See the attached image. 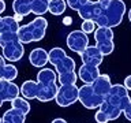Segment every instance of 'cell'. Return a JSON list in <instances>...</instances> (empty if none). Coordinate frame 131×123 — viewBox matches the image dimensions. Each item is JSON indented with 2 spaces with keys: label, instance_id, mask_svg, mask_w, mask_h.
<instances>
[{
  "label": "cell",
  "instance_id": "6da1fadb",
  "mask_svg": "<svg viewBox=\"0 0 131 123\" xmlns=\"http://www.w3.org/2000/svg\"><path fill=\"white\" fill-rule=\"evenodd\" d=\"M47 27H48V20L44 16H37L30 23L19 27L18 37L22 44H29L33 43V41L37 43V41H41L45 37Z\"/></svg>",
  "mask_w": 131,
  "mask_h": 123
},
{
  "label": "cell",
  "instance_id": "7a4b0ae2",
  "mask_svg": "<svg viewBox=\"0 0 131 123\" xmlns=\"http://www.w3.org/2000/svg\"><path fill=\"white\" fill-rule=\"evenodd\" d=\"M0 44L6 60L18 61L23 57L25 44L20 43L18 33H0Z\"/></svg>",
  "mask_w": 131,
  "mask_h": 123
},
{
  "label": "cell",
  "instance_id": "3957f363",
  "mask_svg": "<svg viewBox=\"0 0 131 123\" xmlns=\"http://www.w3.org/2000/svg\"><path fill=\"white\" fill-rule=\"evenodd\" d=\"M49 63L55 67L57 75L75 71V61L72 57H70L66 51L60 47H55L49 51Z\"/></svg>",
  "mask_w": 131,
  "mask_h": 123
},
{
  "label": "cell",
  "instance_id": "277c9868",
  "mask_svg": "<svg viewBox=\"0 0 131 123\" xmlns=\"http://www.w3.org/2000/svg\"><path fill=\"white\" fill-rule=\"evenodd\" d=\"M126 14V3L123 0H112L104 10V19L106 27H116L123 22Z\"/></svg>",
  "mask_w": 131,
  "mask_h": 123
},
{
  "label": "cell",
  "instance_id": "5b68a950",
  "mask_svg": "<svg viewBox=\"0 0 131 123\" xmlns=\"http://www.w3.org/2000/svg\"><path fill=\"white\" fill-rule=\"evenodd\" d=\"M94 40H96V47L100 49L104 56H108L113 52V30L111 27L98 26L94 32Z\"/></svg>",
  "mask_w": 131,
  "mask_h": 123
},
{
  "label": "cell",
  "instance_id": "8992f818",
  "mask_svg": "<svg viewBox=\"0 0 131 123\" xmlns=\"http://www.w3.org/2000/svg\"><path fill=\"white\" fill-rule=\"evenodd\" d=\"M105 101L109 102L112 107L120 109L123 112V111L126 109V107L128 105L130 101H131V97L128 94V89H127L124 85L115 84L112 88H111L108 96H106V98H105Z\"/></svg>",
  "mask_w": 131,
  "mask_h": 123
},
{
  "label": "cell",
  "instance_id": "52a82bcc",
  "mask_svg": "<svg viewBox=\"0 0 131 123\" xmlns=\"http://www.w3.org/2000/svg\"><path fill=\"white\" fill-rule=\"evenodd\" d=\"M104 10L105 8L98 2H92V0H89V2L78 11V15H79L83 20H94V22L97 23V26H105Z\"/></svg>",
  "mask_w": 131,
  "mask_h": 123
},
{
  "label": "cell",
  "instance_id": "ba28073f",
  "mask_svg": "<svg viewBox=\"0 0 131 123\" xmlns=\"http://www.w3.org/2000/svg\"><path fill=\"white\" fill-rule=\"evenodd\" d=\"M104 101H105V97L97 94L92 85L83 84V86L79 88V102L85 108H88V109L100 108Z\"/></svg>",
  "mask_w": 131,
  "mask_h": 123
},
{
  "label": "cell",
  "instance_id": "9c48e42d",
  "mask_svg": "<svg viewBox=\"0 0 131 123\" xmlns=\"http://www.w3.org/2000/svg\"><path fill=\"white\" fill-rule=\"evenodd\" d=\"M56 104L59 107H70L74 102L79 101V88L77 85H60L57 90Z\"/></svg>",
  "mask_w": 131,
  "mask_h": 123
},
{
  "label": "cell",
  "instance_id": "30bf717a",
  "mask_svg": "<svg viewBox=\"0 0 131 123\" xmlns=\"http://www.w3.org/2000/svg\"><path fill=\"white\" fill-rule=\"evenodd\" d=\"M66 43L72 52L82 53L89 47V36L82 30H72L71 33H68Z\"/></svg>",
  "mask_w": 131,
  "mask_h": 123
},
{
  "label": "cell",
  "instance_id": "8fae6325",
  "mask_svg": "<svg viewBox=\"0 0 131 123\" xmlns=\"http://www.w3.org/2000/svg\"><path fill=\"white\" fill-rule=\"evenodd\" d=\"M20 88L11 81L0 79V104H4L7 101H14L16 97H19Z\"/></svg>",
  "mask_w": 131,
  "mask_h": 123
},
{
  "label": "cell",
  "instance_id": "7c38bea8",
  "mask_svg": "<svg viewBox=\"0 0 131 123\" xmlns=\"http://www.w3.org/2000/svg\"><path fill=\"white\" fill-rule=\"evenodd\" d=\"M79 57L83 64H90V66H100L104 60V55L98 49L96 45H89L82 53H79Z\"/></svg>",
  "mask_w": 131,
  "mask_h": 123
},
{
  "label": "cell",
  "instance_id": "4fadbf2b",
  "mask_svg": "<svg viewBox=\"0 0 131 123\" xmlns=\"http://www.w3.org/2000/svg\"><path fill=\"white\" fill-rule=\"evenodd\" d=\"M100 68L97 66H90V64H82L78 70V77L79 79L86 85H92L94 81L100 77Z\"/></svg>",
  "mask_w": 131,
  "mask_h": 123
},
{
  "label": "cell",
  "instance_id": "5bb4252c",
  "mask_svg": "<svg viewBox=\"0 0 131 123\" xmlns=\"http://www.w3.org/2000/svg\"><path fill=\"white\" fill-rule=\"evenodd\" d=\"M29 61L31 66H34L37 68H44L45 64L49 61V52H47L44 48L33 49L29 55Z\"/></svg>",
  "mask_w": 131,
  "mask_h": 123
},
{
  "label": "cell",
  "instance_id": "9a60e30c",
  "mask_svg": "<svg viewBox=\"0 0 131 123\" xmlns=\"http://www.w3.org/2000/svg\"><path fill=\"white\" fill-rule=\"evenodd\" d=\"M92 86H93V89L96 90L97 94H100V96L106 98L111 88H112L113 85H112V82H111V78H109L108 74H101V75L92 84Z\"/></svg>",
  "mask_w": 131,
  "mask_h": 123
},
{
  "label": "cell",
  "instance_id": "2e32d148",
  "mask_svg": "<svg viewBox=\"0 0 131 123\" xmlns=\"http://www.w3.org/2000/svg\"><path fill=\"white\" fill-rule=\"evenodd\" d=\"M56 81H59V75H57L56 70L52 68H41L38 74H37V82L47 86H53L56 85Z\"/></svg>",
  "mask_w": 131,
  "mask_h": 123
},
{
  "label": "cell",
  "instance_id": "e0dca14e",
  "mask_svg": "<svg viewBox=\"0 0 131 123\" xmlns=\"http://www.w3.org/2000/svg\"><path fill=\"white\" fill-rule=\"evenodd\" d=\"M25 122H26V114L15 108H10L2 116V123H25Z\"/></svg>",
  "mask_w": 131,
  "mask_h": 123
},
{
  "label": "cell",
  "instance_id": "ac0fdd59",
  "mask_svg": "<svg viewBox=\"0 0 131 123\" xmlns=\"http://www.w3.org/2000/svg\"><path fill=\"white\" fill-rule=\"evenodd\" d=\"M37 90H38V84L37 81H25L22 86H20V93H22V97L27 98V100H34L37 98Z\"/></svg>",
  "mask_w": 131,
  "mask_h": 123
},
{
  "label": "cell",
  "instance_id": "d6986e66",
  "mask_svg": "<svg viewBox=\"0 0 131 123\" xmlns=\"http://www.w3.org/2000/svg\"><path fill=\"white\" fill-rule=\"evenodd\" d=\"M19 23L14 16H2L0 18V33H18Z\"/></svg>",
  "mask_w": 131,
  "mask_h": 123
},
{
  "label": "cell",
  "instance_id": "ffe728a7",
  "mask_svg": "<svg viewBox=\"0 0 131 123\" xmlns=\"http://www.w3.org/2000/svg\"><path fill=\"white\" fill-rule=\"evenodd\" d=\"M12 10L15 14L26 16L29 14H31V4L30 0H14L12 2Z\"/></svg>",
  "mask_w": 131,
  "mask_h": 123
},
{
  "label": "cell",
  "instance_id": "44dd1931",
  "mask_svg": "<svg viewBox=\"0 0 131 123\" xmlns=\"http://www.w3.org/2000/svg\"><path fill=\"white\" fill-rule=\"evenodd\" d=\"M31 4V14L37 16H42L49 11V0H30Z\"/></svg>",
  "mask_w": 131,
  "mask_h": 123
},
{
  "label": "cell",
  "instance_id": "7402d4cb",
  "mask_svg": "<svg viewBox=\"0 0 131 123\" xmlns=\"http://www.w3.org/2000/svg\"><path fill=\"white\" fill-rule=\"evenodd\" d=\"M0 77H2V79L12 82L16 77H18V68L11 63L10 64H4V66L0 67Z\"/></svg>",
  "mask_w": 131,
  "mask_h": 123
},
{
  "label": "cell",
  "instance_id": "603a6c76",
  "mask_svg": "<svg viewBox=\"0 0 131 123\" xmlns=\"http://www.w3.org/2000/svg\"><path fill=\"white\" fill-rule=\"evenodd\" d=\"M67 7V0H49V12L52 15H61L64 14Z\"/></svg>",
  "mask_w": 131,
  "mask_h": 123
},
{
  "label": "cell",
  "instance_id": "cb8c5ba5",
  "mask_svg": "<svg viewBox=\"0 0 131 123\" xmlns=\"http://www.w3.org/2000/svg\"><path fill=\"white\" fill-rule=\"evenodd\" d=\"M98 109H101L102 112H105L106 115H108V118H109V120H116V119L120 116V114H123L120 109H117V108H115V107H112L109 104V102H106L104 101L101 104V107Z\"/></svg>",
  "mask_w": 131,
  "mask_h": 123
},
{
  "label": "cell",
  "instance_id": "d4e9b609",
  "mask_svg": "<svg viewBox=\"0 0 131 123\" xmlns=\"http://www.w3.org/2000/svg\"><path fill=\"white\" fill-rule=\"evenodd\" d=\"M11 108H15V109H19V111H22L23 114H29L30 112V104H29V101H27V98H25V97H16L14 101H11Z\"/></svg>",
  "mask_w": 131,
  "mask_h": 123
},
{
  "label": "cell",
  "instance_id": "484cf974",
  "mask_svg": "<svg viewBox=\"0 0 131 123\" xmlns=\"http://www.w3.org/2000/svg\"><path fill=\"white\" fill-rule=\"evenodd\" d=\"M77 79H79L77 71L66 73V74H59V82L60 85H75Z\"/></svg>",
  "mask_w": 131,
  "mask_h": 123
},
{
  "label": "cell",
  "instance_id": "4316f807",
  "mask_svg": "<svg viewBox=\"0 0 131 123\" xmlns=\"http://www.w3.org/2000/svg\"><path fill=\"white\" fill-rule=\"evenodd\" d=\"M96 22L94 20H83L82 22V32H85L86 34H90V33H94L96 32Z\"/></svg>",
  "mask_w": 131,
  "mask_h": 123
},
{
  "label": "cell",
  "instance_id": "83f0119b",
  "mask_svg": "<svg viewBox=\"0 0 131 123\" xmlns=\"http://www.w3.org/2000/svg\"><path fill=\"white\" fill-rule=\"evenodd\" d=\"M88 2H89V0H67V6L71 8V10L78 12Z\"/></svg>",
  "mask_w": 131,
  "mask_h": 123
},
{
  "label": "cell",
  "instance_id": "f1b7e54d",
  "mask_svg": "<svg viewBox=\"0 0 131 123\" xmlns=\"http://www.w3.org/2000/svg\"><path fill=\"white\" fill-rule=\"evenodd\" d=\"M94 119H96L97 123H108V122H109L108 115H106L105 112H102L101 109H98L97 112H96V115H94Z\"/></svg>",
  "mask_w": 131,
  "mask_h": 123
},
{
  "label": "cell",
  "instance_id": "f546056e",
  "mask_svg": "<svg viewBox=\"0 0 131 123\" xmlns=\"http://www.w3.org/2000/svg\"><path fill=\"white\" fill-rule=\"evenodd\" d=\"M123 114H124V118L127 119V120L131 122V101H130V104L126 107V109L123 111Z\"/></svg>",
  "mask_w": 131,
  "mask_h": 123
},
{
  "label": "cell",
  "instance_id": "4dcf8cb0",
  "mask_svg": "<svg viewBox=\"0 0 131 123\" xmlns=\"http://www.w3.org/2000/svg\"><path fill=\"white\" fill-rule=\"evenodd\" d=\"M124 86L128 90H131V75H128V77H126V79H124Z\"/></svg>",
  "mask_w": 131,
  "mask_h": 123
},
{
  "label": "cell",
  "instance_id": "1f68e13d",
  "mask_svg": "<svg viewBox=\"0 0 131 123\" xmlns=\"http://www.w3.org/2000/svg\"><path fill=\"white\" fill-rule=\"evenodd\" d=\"M97 2L100 3V4H101V6L104 7V8H106V7L109 6V3L112 2V0H97Z\"/></svg>",
  "mask_w": 131,
  "mask_h": 123
},
{
  "label": "cell",
  "instance_id": "d6a6232c",
  "mask_svg": "<svg viewBox=\"0 0 131 123\" xmlns=\"http://www.w3.org/2000/svg\"><path fill=\"white\" fill-rule=\"evenodd\" d=\"M0 6H2L0 7V12L3 14V12L6 11V2H4V0H0Z\"/></svg>",
  "mask_w": 131,
  "mask_h": 123
},
{
  "label": "cell",
  "instance_id": "836d02e7",
  "mask_svg": "<svg viewBox=\"0 0 131 123\" xmlns=\"http://www.w3.org/2000/svg\"><path fill=\"white\" fill-rule=\"evenodd\" d=\"M51 123H67V122H66L63 118H56V119H53Z\"/></svg>",
  "mask_w": 131,
  "mask_h": 123
},
{
  "label": "cell",
  "instance_id": "e575fe53",
  "mask_svg": "<svg viewBox=\"0 0 131 123\" xmlns=\"http://www.w3.org/2000/svg\"><path fill=\"white\" fill-rule=\"evenodd\" d=\"M14 18H15V20H16V22H18V20H20V19L23 18V16H22V15H18V14H15V15H14Z\"/></svg>",
  "mask_w": 131,
  "mask_h": 123
},
{
  "label": "cell",
  "instance_id": "d590c367",
  "mask_svg": "<svg viewBox=\"0 0 131 123\" xmlns=\"http://www.w3.org/2000/svg\"><path fill=\"white\" fill-rule=\"evenodd\" d=\"M71 20H72L71 18H66V19L63 20V23H64V25H68V23H71Z\"/></svg>",
  "mask_w": 131,
  "mask_h": 123
},
{
  "label": "cell",
  "instance_id": "8d00e7d4",
  "mask_svg": "<svg viewBox=\"0 0 131 123\" xmlns=\"http://www.w3.org/2000/svg\"><path fill=\"white\" fill-rule=\"evenodd\" d=\"M128 19H130V22H131V8H130V11H128Z\"/></svg>",
  "mask_w": 131,
  "mask_h": 123
}]
</instances>
